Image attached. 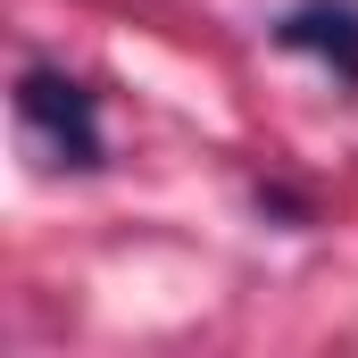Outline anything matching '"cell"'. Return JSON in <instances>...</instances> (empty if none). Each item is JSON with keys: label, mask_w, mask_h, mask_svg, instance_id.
Listing matches in <instances>:
<instances>
[{"label": "cell", "mask_w": 358, "mask_h": 358, "mask_svg": "<svg viewBox=\"0 0 358 358\" xmlns=\"http://www.w3.org/2000/svg\"><path fill=\"white\" fill-rule=\"evenodd\" d=\"M17 125L50 167H100L108 134H100V100H92L67 67H25L17 76Z\"/></svg>", "instance_id": "6da1fadb"}, {"label": "cell", "mask_w": 358, "mask_h": 358, "mask_svg": "<svg viewBox=\"0 0 358 358\" xmlns=\"http://www.w3.org/2000/svg\"><path fill=\"white\" fill-rule=\"evenodd\" d=\"M275 42L300 59H325L342 84H358V0H300L275 17Z\"/></svg>", "instance_id": "7a4b0ae2"}]
</instances>
